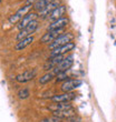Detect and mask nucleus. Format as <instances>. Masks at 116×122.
<instances>
[{"instance_id":"obj_16","label":"nucleus","mask_w":116,"mask_h":122,"mask_svg":"<svg viewBox=\"0 0 116 122\" xmlns=\"http://www.w3.org/2000/svg\"><path fill=\"white\" fill-rule=\"evenodd\" d=\"M52 116L57 117L59 119L61 120H66V119H69V118H73V117L76 116V110L74 108L71 109H68V110H63V111H57V112H52Z\"/></svg>"},{"instance_id":"obj_22","label":"nucleus","mask_w":116,"mask_h":122,"mask_svg":"<svg viewBox=\"0 0 116 122\" xmlns=\"http://www.w3.org/2000/svg\"><path fill=\"white\" fill-rule=\"evenodd\" d=\"M63 120L59 119V118H57V117L55 116H50V117H47V118H44V119L41 120L40 122H61Z\"/></svg>"},{"instance_id":"obj_1","label":"nucleus","mask_w":116,"mask_h":122,"mask_svg":"<svg viewBox=\"0 0 116 122\" xmlns=\"http://www.w3.org/2000/svg\"><path fill=\"white\" fill-rule=\"evenodd\" d=\"M74 38H75V36L73 35L71 32H64V33H61L58 38H56L55 40L49 45V49L52 50V49L58 48V47L67 45V43H69V42H73Z\"/></svg>"},{"instance_id":"obj_2","label":"nucleus","mask_w":116,"mask_h":122,"mask_svg":"<svg viewBox=\"0 0 116 122\" xmlns=\"http://www.w3.org/2000/svg\"><path fill=\"white\" fill-rule=\"evenodd\" d=\"M31 9H32V5H30V3H27V5H25V6L21 7L20 9L17 10V11L13 13L12 16L9 17L8 22H9L10 25H16V23H18L20 20L23 19V17L26 16L27 13L30 12V10H31Z\"/></svg>"},{"instance_id":"obj_14","label":"nucleus","mask_w":116,"mask_h":122,"mask_svg":"<svg viewBox=\"0 0 116 122\" xmlns=\"http://www.w3.org/2000/svg\"><path fill=\"white\" fill-rule=\"evenodd\" d=\"M73 106L70 102H52L50 106H48V110L52 112H57V111H63V110L71 109Z\"/></svg>"},{"instance_id":"obj_9","label":"nucleus","mask_w":116,"mask_h":122,"mask_svg":"<svg viewBox=\"0 0 116 122\" xmlns=\"http://www.w3.org/2000/svg\"><path fill=\"white\" fill-rule=\"evenodd\" d=\"M39 18L38 16V12H36V11H32V12H28L26 15V16L23 17V19L20 20L19 22H18V29H19V31L21 29H23L25 27H27L29 25V23H31L32 21H35V20H37Z\"/></svg>"},{"instance_id":"obj_24","label":"nucleus","mask_w":116,"mask_h":122,"mask_svg":"<svg viewBox=\"0 0 116 122\" xmlns=\"http://www.w3.org/2000/svg\"><path fill=\"white\" fill-rule=\"evenodd\" d=\"M0 3H1V0H0Z\"/></svg>"},{"instance_id":"obj_5","label":"nucleus","mask_w":116,"mask_h":122,"mask_svg":"<svg viewBox=\"0 0 116 122\" xmlns=\"http://www.w3.org/2000/svg\"><path fill=\"white\" fill-rule=\"evenodd\" d=\"M73 63H74V56H67V57H65L63 60H61V62L59 64H58L57 67L54 69V72H55L56 74L58 73V72H63V71H68L69 69L71 68V66H73Z\"/></svg>"},{"instance_id":"obj_23","label":"nucleus","mask_w":116,"mask_h":122,"mask_svg":"<svg viewBox=\"0 0 116 122\" xmlns=\"http://www.w3.org/2000/svg\"><path fill=\"white\" fill-rule=\"evenodd\" d=\"M61 122H81V118L79 117L75 116L73 118H69V119H66V120H63Z\"/></svg>"},{"instance_id":"obj_13","label":"nucleus","mask_w":116,"mask_h":122,"mask_svg":"<svg viewBox=\"0 0 116 122\" xmlns=\"http://www.w3.org/2000/svg\"><path fill=\"white\" fill-rule=\"evenodd\" d=\"M60 3H59V1L58 0H56V1H54V2H52L50 5H48V6L46 7V8H44L42 10H40L38 12V16L41 18V19H45V18H48L49 15L54 11V10L57 8L58 6H59Z\"/></svg>"},{"instance_id":"obj_12","label":"nucleus","mask_w":116,"mask_h":122,"mask_svg":"<svg viewBox=\"0 0 116 122\" xmlns=\"http://www.w3.org/2000/svg\"><path fill=\"white\" fill-rule=\"evenodd\" d=\"M64 56H55V57H49V59L47 60V62L44 66L45 70H54L58 64L61 62V60L64 59Z\"/></svg>"},{"instance_id":"obj_10","label":"nucleus","mask_w":116,"mask_h":122,"mask_svg":"<svg viewBox=\"0 0 116 122\" xmlns=\"http://www.w3.org/2000/svg\"><path fill=\"white\" fill-rule=\"evenodd\" d=\"M36 76H37V70L36 69H29V70H25L23 73L18 74L16 77V81H18L20 83H25V82L31 81Z\"/></svg>"},{"instance_id":"obj_20","label":"nucleus","mask_w":116,"mask_h":122,"mask_svg":"<svg viewBox=\"0 0 116 122\" xmlns=\"http://www.w3.org/2000/svg\"><path fill=\"white\" fill-rule=\"evenodd\" d=\"M29 96H30V91H29L28 88H23L18 91V98L19 99H27Z\"/></svg>"},{"instance_id":"obj_11","label":"nucleus","mask_w":116,"mask_h":122,"mask_svg":"<svg viewBox=\"0 0 116 122\" xmlns=\"http://www.w3.org/2000/svg\"><path fill=\"white\" fill-rule=\"evenodd\" d=\"M69 23V19L67 17H63L59 19L52 21V23L48 26L47 30H58V29H65V27Z\"/></svg>"},{"instance_id":"obj_3","label":"nucleus","mask_w":116,"mask_h":122,"mask_svg":"<svg viewBox=\"0 0 116 122\" xmlns=\"http://www.w3.org/2000/svg\"><path fill=\"white\" fill-rule=\"evenodd\" d=\"M38 28V20H35V21H32L31 23H29L27 27H25L23 29H21L19 31V33L17 35V41H20V40H23V39H26L28 37H31L35 31L37 30Z\"/></svg>"},{"instance_id":"obj_17","label":"nucleus","mask_w":116,"mask_h":122,"mask_svg":"<svg viewBox=\"0 0 116 122\" xmlns=\"http://www.w3.org/2000/svg\"><path fill=\"white\" fill-rule=\"evenodd\" d=\"M54 1H56V0H37L36 2L32 3V9L36 10L37 12H39L40 10L46 8L48 5H50V3L54 2Z\"/></svg>"},{"instance_id":"obj_7","label":"nucleus","mask_w":116,"mask_h":122,"mask_svg":"<svg viewBox=\"0 0 116 122\" xmlns=\"http://www.w3.org/2000/svg\"><path fill=\"white\" fill-rule=\"evenodd\" d=\"M76 47L75 42H69L67 45H64L61 47H58V48L52 49V52H50V57H55V56H65L68 52L73 51Z\"/></svg>"},{"instance_id":"obj_18","label":"nucleus","mask_w":116,"mask_h":122,"mask_svg":"<svg viewBox=\"0 0 116 122\" xmlns=\"http://www.w3.org/2000/svg\"><path fill=\"white\" fill-rule=\"evenodd\" d=\"M34 37H28V38H26V39H23V40H20V41H18L17 42V45H16V47H15V49H16L17 51H21L23 49H25L26 47H28L29 45H31L32 42H34Z\"/></svg>"},{"instance_id":"obj_19","label":"nucleus","mask_w":116,"mask_h":122,"mask_svg":"<svg viewBox=\"0 0 116 122\" xmlns=\"http://www.w3.org/2000/svg\"><path fill=\"white\" fill-rule=\"evenodd\" d=\"M54 78H56L55 72L54 71H48V72H46L44 76H41V77L39 78V83L46 84V83H48V82H50Z\"/></svg>"},{"instance_id":"obj_8","label":"nucleus","mask_w":116,"mask_h":122,"mask_svg":"<svg viewBox=\"0 0 116 122\" xmlns=\"http://www.w3.org/2000/svg\"><path fill=\"white\" fill-rule=\"evenodd\" d=\"M75 99H76L75 92H63L52 97V102H71Z\"/></svg>"},{"instance_id":"obj_4","label":"nucleus","mask_w":116,"mask_h":122,"mask_svg":"<svg viewBox=\"0 0 116 122\" xmlns=\"http://www.w3.org/2000/svg\"><path fill=\"white\" fill-rule=\"evenodd\" d=\"M81 86V80L79 79H67L66 81H64L61 83V91L63 92H74V90H76L77 88H79Z\"/></svg>"},{"instance_id":"obj_6","label":"nucleus","mask_w":116,"mask_h":122,"mask_svg":"<svg viewBox=\"0 0 116 122\" xmlns=\"http://www.w3.org/2000/svg\"><path fill=\"white\" fill-rule=\"evenodd\" d=\"M61 33H64V29H58V30H47L46 33L42 35L40 38V42L41 43H52L56 38H58Z\"/></svg>"},{"instance_id":"obj_15","label":"nucleus","mask_w":116,"mask_h":122,"mask_svg":"<svg viewBox=\"0 0 116 122\" xmlns=\"http://www.w3.org/2000/svg\"><path fill=\"white\" fill-rule=\"evenodd\" d=\"M67 11V8L65 5H59V6L56 8L54 11H52L50 15H49V19L52 20V21H55V20L59 19V18H63L65 16V13Z\"/></svg>"},{"instance_id":"obj_21","label":"nucleus","mask_w":116,"mask_h":122,"mask_svg":"<svg viewBox=\"0 0 116 122\" xmlns=\"http://www.w3.org/2000/svg\"><path fill=\"white\" fill-rule=\"evenodd\" d=\"M69 71V70H68ZM67 79H69L67 74V71H63V72H58L56 74V81L57 82H61V81H66Z\"/></svg>"}]
</instances>
